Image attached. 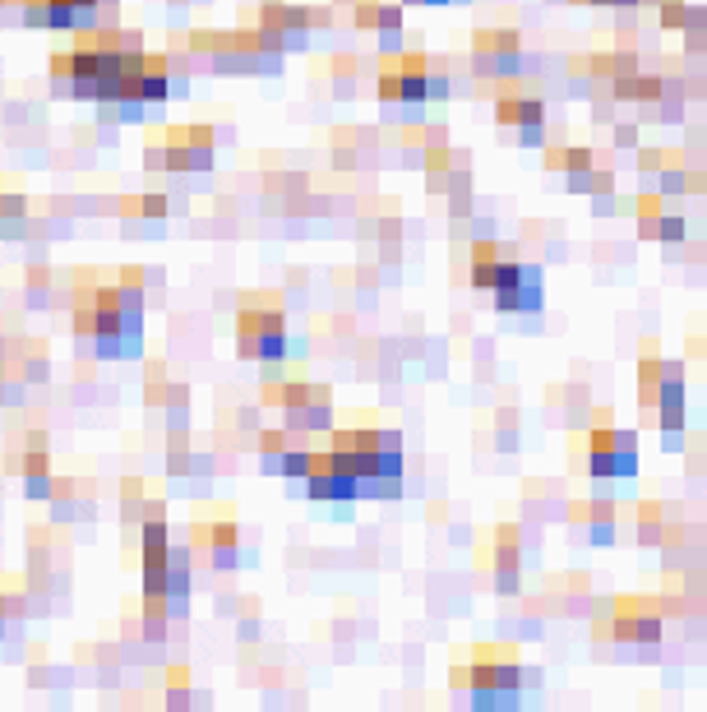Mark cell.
I'll return each instance as SVG.
<instances>
[{
	"label": "cell",
	"instance_id": "6da1fadb",
	"mask_svg": "<svg viewBox=\"0 0 707 712\" xmlns=\"http://www.w3.org/2000/svg\"><path fill=\"white\" fill-rule=\"evenodd\" d=\"M74 292V333L93 357L102 361H125L139 357L144 348V274L139 269H116V274H79Z\"/></svg>",
	"mask_w": 707,
	"mask_h": 712
},
{
	"label": "cell",
	"instance_id": "7a4b0ae2",
	"mask_svg": "<svg viewBox=\"0 0 707 712\" xmlns=\"http://www.w3.org/2000/svg\"><path fill=\"white\" fill-rule=\"evenodd\" d=\"M454 93V84H449V74L444 70H435L426 56H384V65H380V102L388 107H403V102H444Z\"/></svg>",
	"mask_w": 707,
	"mask_h": 712
},
{
	"label": "cell",
	"instance_id": "3957f363",
	"mask_svg": "<svg viewBox=\"0 0 707 712\" xmlns=\"http://www.w3.org/2000/svg\"><path fill=\"white\" fill-rule=\"evenodd\" d=\"M264 403H273L287 421L292 435H314L329 431L333 421V393L324 384H305V380H282V384H264Z\"/></svg>",
	"mask_w": 707,
	"mask_h": 712
},
{
	"label": "cell",
	"instance_id": "277c9868",
	"mask_svg": "<svg viewBox=\"0 0 707 712\" xmlns=\"http://www.w3.org/2000/svg\"><path fill=\"white\" fill-rule=\"evenodd\" d=\"M287 348H292V338H287V320L278 306L264 301L241 306V314H236V352L250 361H287Z\"/></svg>",
	"mask_w": 707,
	"mask_h": 712
},
{
	"label": "cell",
	"instance_id": "5b68a950",
	"mask_svg": "<svg viewBox=\"0 0 707 712\" xmlns=\"http://www.w3.org/2000/svg\"><path fill=\"white\" fill-rule=\"evenodd\" d=\"M208 163H214V130H204V125L167 130V135H153V144H148V167L204 172Z\"/></svg>",
	"mask_w": 707,
	"mask_h": 712
},
{
	"label": "cell",
	"instance_id": "8992f818",
	"mask_svg": "<svg viewBox=\"0 0 707 712\" xmlns=\"http://www.w3.org/2000/svg\"><path fill=\"white\" fill-rule=\"evenodd\" d=\"M310 23L314 14L310 10H297L287 6V0H264V10H259V38H264L269 51H278V56H287V51H301L310 42Z\"/></svg>",
	"mask_w": 707,
	"mask_h": 712
},
{
	"label": "cell",
	"instance_id": "52a82bcc",
	"mask_svg": "<svg viewBox=\"0 0 707 712\" xmlns=\"http://www.w3.org/2000/svg\"><path fill=\"white\" fill-rule=\"evenodd\" d=\"M301 491L310 499H320V505H352V499H361V482L337 472L329 463V450H310V472L301 477Z\"/></svg>",
	"mask_w": 707,
	"mask_h": 712
},
{
	"label": "cell",
	"instance_id": "ba28073f",
	"mask_svg": "<svg viewBox=\"0 0 707 712\" xmlns=\"http://www.w3.org/2000/svg\"><path fill=\"white\" fill-rule=\"evenodd\" d=\"M471 65H477V74H495V79H513L522 74V47H518V33L509 29H486L471 38Z\"/></svg>",
	"mask_w": 707,
	"mask_h": 712
},
{
	"label": "cell",
	"instance_id": "9c48e42d",
	"mask_svg": "<svg viewBox=\"0 0 707 712\" xmlns=\"http://www.w3.org/2000/svg\"><path fill=\"white\" fill-rule=\"evenodd\" d=\"M259 463L273 477H287L301 486V477L310 472V444H292V431H264L259 435Z\"/></svg>",
	"mask_w": 707,
	"mask_h": 712
},
{
	"label": "cell",
	"instance_id": "30bf717a",
	"mask_svg": "<svg viewBox=\"0 0 707 712\" xmlns=\"http://www.w3.org/2000/svg\"><path fill=\"white\" fill-rule=\"evenodd\" d=\"M490 297H495V310L500 314H541V306H545V269L532 264V259H522V274L509 287H500V292H490Z\"/></svg>",
	"mask_w": 707,
	"mask_h": 712
},
{
	"label": "cell",
	"instance_id": "8fae6325",
	"mask_svg": "<svg viewBox=\"0 0 707 712\" xmlns=\"http://www.w3.org/2000/svg\"><path fill=\"white\" fill-rule=\"evenodd\" d=\"M666 634V620L657 611H647L643 601H624L620 616L611 620V639L620 648H657Z\"/></svg>",
	"mask_w": 707,
	"mask_h": 712
},
{
	"label": "cell",
	"instance_id": "7c38bea8",
	"mask_svg": "<svg viewBox=\"0 0 707 712\" xmlns=\"http://www.w3.org/2000/svg\"><path fill=\"white\" fill-rule=\"evenodd\" d=\"M195 541H199V550H208V560H214L218 569H231L241 533H236L231 518H199V523H195Z\"/></svg>",
	"mask_w": 707,
	"mask_h": 712
},
{
	"label": "cell",
	"instance_id": "4fadbf2b",
	"mask_svg": "<svg viewBox=\"0 0 707 712\" xmlns=\"http://www.w3.org/2000/svg\"><path fill=\"white\" fill-rule=\"evenodd\" d=\"M495 121L500 125H545V102L541 97H528V93H505L500 102H495Z\"/></svg>",
	"mask_w": 707,
	"mask_h": 712
},
{
	"label": "cell",
	"instance_id": "5bb4252c",
	"mask_svg": "<svg viewBox=\"0 0 707 712\" xmlns=\"http://www.w3.org/2000/svg\"><path fill=\"white\" fill-rule=\"evenodd\" d=\"M666 93V79L662 74H615L611 79V97L615 102H657Z\"/></svg>",
	"mask_w": 707,
	"mask_h": 712
},
{
	"label": "cell",
	"instance_id": "9a60e30c",
	"mask_svg": "<svg viewBox=\"0 0 707 712\" xmlns=\"http://www.w3.org/2000/svg\"><path fill=\"white\" fill-rule=\"evenodd\" d=\"M588 477H596V482L615 477V431H606V426L588 431Z\"/></svg>",
	"mask_w": 707,
	"mask_h": 712
},
{
	"label": "cell",
	"instance_id": "2e32d148",
	"mask_svg": "<svg viewBox=\"0 0 707 712\" xmlns=\"http://www.w3.org/2000/svg\"><path fill=\"white\" fill-rule=\"evenodd\" d=\"M657 14H662V29H675V33L707 29V6H694V0H666V6H657Z\"/></svg>",
	"mask_w": 707,
	"mask_h": 712
},
{
	"label": "cell",
	"instance_id": "e0dca14e",
	"mask_svg": "<svg viewBox=\"0 0 707 712\" xmlns=\"http://www.w3.org/2000/svg\"><path fill=\"white\" fill-rule=\"evenodd\" d=\"M495 264H500V241H490V236H481V241L471 246V287H481V292H490V282H495Z\"/></svg>",
	"mask_w": 707,
	"mask_h": 712
},
{
	"label": "cell",
	"instance_id": "ac0fdd59",
	"mask_svg": "<svg viewBox=\"0 0 707 712\" xmlns=\"http://www.w3.org/2000/svg\"><path fill=\"white\" fill-rule=\"evenodd\" d=\"M657 190L670 199V195H703V172H685V167H662L657 172Z\"/></svg>",
	"mask_w": 707,
	"mask_h": 712
},
{
	"label": "cell",
	"instance_id": "d6986e66",
	"mask_svg": "<svg viewBox=\"0 0 707 712\" xmlns=\"http://www.w3.org/2000/svg\"><path fill=\"white\" fill-rule=\"evenodd\" d=\"M657 384H662V357L657 348H647L643 361H638V393H643V412H652V403H657Z\"/></svg>",
	"mask_w": 707,
	"mask_h": 712
},
{
	"label": "cell",
	"instance_id": "ffe728a7",
	"mask_svg": "<svg viewBox=\"0 0 707 712\" xmlns=\"http://www.w3.org/2000/svg\"><path fill=\"white\" fill-rule=\"evenodd\" d=\"M638 472V435L634 431H615V477H634Z\"/></svg>",
	"mask_w": 707,
	"mask_h": 712
},
{
	"label": "cell",
	"instance_id": "44dd1931",
	"mask_svg": "<svg viewBox=\"0 0 707 712\" xmlns=\"http://www.w3.org/2000/svg\"><path fill=\"white\" fill-rule=\"evenodd\" d=\"M19 620H23V597L10 578H0V639H6Z\"/></svg>",
	"mask_w": 707,
	"mask_h": 712
},
{
	"label": "cell",
	"instance_id": "7402d4cb",
	"mask_svg": "<svg viewBox=\"0 0 707 712\" xmlns=\"http://www.w3.org/2000/svg\"><path fill=\"white\" fill-rule=\"evenodd\" d=\"M657 241L662 246H685L689 241V223H685V214H657Z\"/></svg>",
	"mask_w": 707,
	"mask_h": 712
},
{
	"label": "cell",
	"instance_id": "603a6c76",
	"mask_svg": "<svg viewBox=\"0 0 707 712\" xmlns=\"http://www.w3.org/2000/svg\"><path fill=\"white\" fill-rule=\"evenodd\" d=\"M638 541H643V546H657V541H662V505H643V509H638Z\"/></svg>",
	"mask_w": 707,
	"mask_h": 712
},
{
	"label": "cell",
	"instance_id": "cb8c5ba5",
	"mask_svg": "<svg viewBox=\"0 0 707 712\" xmlns=\"http://www.w3.org/2000/svg\"><path fill=\"white\" fill-rule=\"evenodd\" d=\"M23 218V195H10V190H0V227H10Z\"/></svg>",
	"mask_w": 707,
	"mask_h": 712
},
{
	"label": "cell",
	"instance_id": "d4e9b609",
	"mask_svg": "<svg viewBox=\"0 0 707 712\" xmlns=\"http://www.w3.org/2000/svg\"><path fill=\"white\" fill-rule=\"evenodd\" d=\"M19 10L29 29H46V0H19Z\"/></svg>",
	"mask_w": 707,
	"mask_h": 712
},
{
	"label": "cell",
	"instance_id": "484cf974",
	"mask_svg": "<svg viewBox=\"0 0 707 712\" xmlns=\"http://www.w3.org/2000/svg\"><path fill=\"white\" fill-rule=\"evenodd\" d=\"M662 167H666V153H662V148H643V153H638V172H643V176H657Z\"/></svg>",
	"mask_w": 707,
	"mask_h": 712
},
{
	"label": "cell",
	"instance_id": "4316f807",
	"mask_svg": "<svg viewBox=\"0 0 707 712\" xmlns=\"http://www.w3.org/2000/svg\"><path fill=\"white\" fill-rule=\"evenodd\" d=\"M518 144H522V148H541V144H545V125H522V130H518Z\"/></svg>",
	"mask_w": 707,
	"mask_h": 712
},
{
	"label": "cell",
	"instance_id": "83f0119b",
	"mask_svg": "<svg viewBox=\"0 0 707 712\" xmlns=\"http://www.w3.org/2000/svg\"><path fill=\"white\" fill-rule=\"evenodd\" d=\"M615 144H620V148H634V144H638V125H628V121L615 125Z\"/></svg>",
	"mask_w": 707,
	"mask_h": 712
},
{
	"label": "cell",
	"instance_id": "f1b7e54d",
	"mask_svg": "<svg viewBox=\"0 0 707 712\" xmlns=\"http://www.w3.org/2000/svg\"><path fill=\"white\" fill-rule=\"evenodd\" d=\"M662 435H666V440H662V450H666V454H679V450L689 444V440H685V431H662Z\"/></svg>",
	"mask_w": 707,
	"mask_h": 712
},
{
	"label": "cell",
	"instance_id": "f546056e",
	"mask_svg": "<svg viewBox=\"0 0 707 712\" xmlns=\"http://www.w3.org/2000/svg\"><path fill=\"white\" fill-rule=\"evenodd\" d=\"M685 47H689V51H707V29H698V33H685Z\"/></svg>",
	"mask_w": 707,
	"mask_h": 712
},
{
	"label": "cell",
	"instance_id": "4dcf8cb0",
	"mask_svg": "<svg viewBox=\"0 0 707 712\" xmlns=\"http://www.w3.org/2000/svg\"><path fill=\"white\" fill-rule=\"evenodd\" d=\"M403 6H454V0H403Z\"/></svg>",
	"mask_w": 707,
	"mask_h": 712
},
{
	"label": "cell",
	"instance_id": "1f68e13d",
	"mask_svg": "<svg viewBox=\"0 0 707 712\" xmlns=\"http://www.w3.org/2000/svg\"><path fill=\"white\" fill-rule=\"evenodd\" d=\"M703 199H707V195H703Z\"/></svg>",
	"mask_w": 707,
	"mask_h": 712
}]
</instances>
